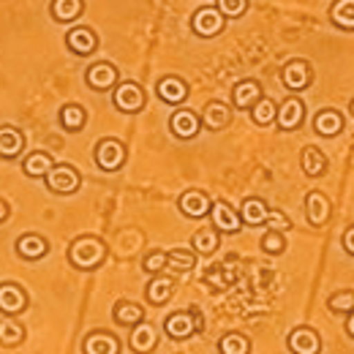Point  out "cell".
<instances>
[{
	"label": "cell",
	"instance_id": "cell-40",
	"mask_svg": "<svg viewBox=\"0 0 354 354\" xmlns=\"http://www.w3.org/2000/svg\"><path fill=\"white\" fill-rule=\"evenodd\" d=\"M216 8L221 11L223 17L234 19V17H243V14H245L248 0H216Z\"/></svg>",
	"mask_w": 354,
	"mask_h": 354
},
{
	"label": "cell",
	"instance_id": "cell-39",
	"mask_svg": "<svg viewBox=\"0 0 354 354\" xmlns=\"http://www.w3.org/2000/svg\"><path fill=\"white\" fill-rule=\"evenodd\" d=\"M327 308L333 313H352L354 310V289H341L335 295H330Z\"/></svg>",
	"mask_w": 354,
	"mask_h": 354
},
{
	"label": "cell",
	"instance_id": "cell-16",
	"mask_svg": "<svg viewBox=\"0 0 354 354\" xmlns=\"http://www.w3.org/2000/svg\"><path fill=\"white\" fill-rule=\"evenodd\" d=\"M85 82H88L93 90H98V93L118 88V68H115L112 63H106V60L93 63L88 68V74H85Z\"/></svg>",
	"mask_w": 354,
	"mask_h": 354
},
{
	"label": "cell",
	"instance_id": "cell-35",
	"mask_svg": "<svg viewBox=\"0 0 354 354\" xmlns=\"http://www.w3.org/2000/svg\"><path fill=\"white\" fill-rule=\"evenodd\" d=\"M275 115H278V104L272 101V98H267L262 95L254 106H251V120L257 123V126H270V123H275Z\"/></svg>",
	"mask_w": 354,
	"mask_h": 354
},
{
	"label": "cell",
	"instance_id": "cell-2",
	"mask_svg": "<svg viewBox=\"0 0 354 354\" xmlns=\"http://www.w3.org/2000/svg\"><path fill=\"white\" fill-rule=\"evenodd\" d=\"M202 327H205V319H202L199 308L175 310V313H169L164 319V330H167V335L172 341H188L191 335L202 333Z\"/></svg>",
	"mask_w": 354,
	"mask_h": 354
},
{
	"label": "cell",
	"instance_id": "cell-45",
	"mask_svg": "<svg viewBox=\"0 0 354 354\" xmlns=\"http://www.w3.org/2000/svg\"><path fill=\"white\" fill-rule=\"evenodd\" d=\"M346 333H349V338L354 341V310L346 313Z\"/></svg>",
	"mask_w": 354,
	"mask_h": 354
},
{
	"label": "cell",
	"instance_id": "cell-11",
	"mask_svg": "<svg viewBox=\"0 0 354 354\" xmlns=\"http://www.w3.org/2000/svg\"><path fill=\"white\" fill-rule=\"evenodd\" d=\"M112 101H115V106L120 112L133 115V112H139L145 106V90L139 88L136 82H118V88L112 93Z\"/></svg>",
	"mask_w": 354,
	"mask_h": 354
},
{
	"label": "cell",
	"instance_id": "cell-15",
	"mask_svg": "<svg viewBox=\"0 0 354 354\" xmlns=\"http://www.w3.org/2000/svg\"><path fill=\"white\" fill-rule=\"evenodd\" d=\"M129 346L133 354H153L158 346V330L147 322H139L136 327H131V335H129Z\"/></svg>",
	"mask_w": 354,
	"mask_h": 354
},
{
	"label": "cell",
	"instance_id": "cell-3",
	"mask_svg": "<svg viewBox=\"0 0 354 354\" xmlns=\"http://www.w3.org/2000/svg\"><path fill=\"white\" fill-rule=\"evenodd\" d=\"M93 158H95V164H98L101 172H118V169H123V164L129 158V150H126V145L120 139L106 136V139H101L95 145Z\"/></svg>",
	"mask_w": 354,
	"mask_h": 354
},
{
	"label": "cell",
	"instance_id": "cell-32",
	"mask_svg": "<svg viewBox=\"0 0 354 354\" xmlns=\"http://www.w3.org/2000/svg\"><path fill=\"white\" fill-rule=\"evenodd\" d=\"M300 167L308 177H322L327 172V156L316 145H308L303 150V156H300Z\"/></svg>",
	"mask_w": 354,
	"mask_h": 354
},
{
	"label": "cell",
	"instance_id": "cell-43",
	"mask_svg": "<svg viewBox=\"0 0 354 354\" xmlns=\"http://www.w3.org/2000/svg\"><path fill=\"white\" fill-rule=\"evenodd\" d=\"M341 243H344V251L349 254V257H354V223L344 232V237H341Z\"/></svg>",
	"mask_w": 354,
	"mask_h": 354
},
{
	"label": "cell",
	"instance_id": "cell-25",
	"mask_svg": "<svg viewBox=\"0 0 354 354\" xmlns=\"http://www.w3.org/2000/svg\"><path fill=\"white\" fill-rule=\"evenodd\" d=\"M259 98H262V85H259L257 80H243V82H237L234 90H232V104H234L237 109H248V112H251V106H254Z\"/></svg>",
	"mask_w": 354,
	"mask_h": 354
},
{
	"label": "cell",
	"instance_id": "cell-38",
	"mask_svg": "<svg viewBox=\"0 0 354 354\" xmlns=\"http://www.w3.org/2000/svg\"><path fill=\"white\" fill-rule=\"evenodd\" d=\"M259 245H262V251L270 254V257H281L286 251V237H283V232L267 229L265 234H262V240H259Z\"/></svg>",
	"mask_w": 354,
	"mask_h": 354
},
{
	"label": "cell",
	"instance_id": "cell-6",
	"mask_svg": "<svg viewBox=\"0 0 354 354\" xmlns=\"http://www.w3.org/2000/svg\"><path fill=\"white\" fill-rule=\"evenodd\" d=\"M303 120H306V104H303V98H297V95L283 98L281 106H278V115H275V126L281 131H297L303 126Z\"/></svg>",
	"mask_w": 354,
	"mask_h": 354
},
{
	"label": "cell",
	"instance_id": "cell-36",
	"mask_svg": "<svg viewBox=\"0 0 354 354\" xmlns=\"http://www.w3.org/2000/svg\"><path fill=\"white\" fill-rule=\"evenodd\" d=\"M330 19L344 30H354V0H335L330 6Z\"/></svg>",
	"mask_w": 354,
	"mask_h": 354
},
{
	"label": "cell",
	"instance_id": "cell-18",
	"mask_svg": "<svg viewBox=\"0 0 354 354\" xmlns=\"http://www.w3.org/2000/svg\"><path fill=\"white\" fill-rule=\"evenodd\" d=\"M202 129V120L194 109H177L169 118V131L175 133L177 139H194Z\"/></svg>",
	"mask_w": 354,
	"mask_h": 354
},
{
	"label": "cell",
	"instance_id": "cell-42",
	"mask_svg": "<svg viewBox=\"0 0 354 354\" xmlns=\"http://www.w3.org/2000/svg\"><path fill=\"white\" fill-rule=\"evenodd\" d=\"M267 229H275V232H289L292 229V221L283 216V213H278V210H270V216H267Z\"/></svg>",
	"mask_w": 354,
	"mask_h": 354
},
{
	"label": "cell",
	"instance_id": "cell-13",
	"mask_svg": "<svg viewBox=\"0 0 354 354\" xmlns=\"http://www.w3.org/2000/svg\"><path fill=\"white\" fill-rule=\"evenodd\" d=\"M210 221H213V226H216L221 234H237L240 226H243L240 213H237L232 205H226V202H213V207H210Z\"/></svg>",
	"mask_w": 354,
	"mask_h": 354
},
{
	"label": "cell",
	"instance_id": "cell-30",
	"mask_svg": "<svg viewBox=\"0 0 354 354\" xmlns=\"http://www.w3.org/2000/svg\"><path fill=\"white\" fill-rule=\"evenodd\" d=\"M25 327L17 322V316H3L0 319V346H6V349H14V346H19L22 341H25Z\"/></svg>",
	"mask_w": 354,
	"mask_h": 354
},
{
	"label": "cell",
	"instance_id": "cell-34",
	"mask_svg": "<svg viewBox=\"0 0 354 354\" xmlns=\"http://www.w3.org/2000/svg\"><path fill=\"white\" fill-rule=\"evenodd\" d=\"M218 354H251V338L243 333H226L218 338Z\"/></svg>",
	"mask_w": 354,
	"mask_h": 354
},
{
	"label": "cell",
	"instance_id": "cell-33",
	"mask_svg": "<svg viewBox=\"0 0 354 354\" xmlns=\"http://www.w3.org/2000/svg\"><path fill=\"white\" fill-rule=\"evenodd\" d=\"M52 167H55V161L44 150H33L30 156H25V164H22V169H25L28 177H46Z\"/></svg>",
	"mask_w": 354,
	"mask_h": 354
},
{
	"label": "cell",
	"instance_id": "cell-28",
	"mask_svg": "<svg viewBox=\"0 0 354 354\" xmlns=\"http://www.w3.org/2000/svg\"><path fill=\"white\" fill-rule=\"evenodd\" d=\"M57 120L66 131H82L85 123H88V109L82 104H63Z\"/></svg>",
	"mask_w": 354,
	"mask_h": 354
},
{
	"label": "cell",
	"instance_id": "cell-19",
	"mask_svg": "<svg viewBox=\"0 0 354 354\" xmlns=\"http://www.w3.org/2000/svg\"><path fill=\"white\" fill-rule=\"evenodd\" d=\"M175 295V278L172 275H153L150 283L145 286V297L150 306H167Z\"/></svg>",
	"mask_w": 354,
	"mask_h": 354
},
{
	"label": "cell",
	"instance_id": "cell-5",
	"mask_svg": "<svg viewBox=\"0 0 354 354\" xmlns=\"http://www.w3.org/2000/svg\"><path fill=\"white\" fill-rule=\"evenodd\" d=\"M223 28H226V17H223L216 6H202V8L194 11V17H191V30H194L196 36H202V39L218 36Z\"/></svg>",
	"mask_w": 354,
	"mask_h": 354
},
{
	"label": "cell",
	"instance_id": "cell-7",
	"mask_svg": "<svg viewBox=\"0 0 354 354\" xmlns=\"http://www.w3.org/2000/svg\"><path fill=\"white\" fill-rule=\"evenodd\" d=\"M14 251L25 262H39V259H44L46 254H49V240H46L44 234H39V232H25V234L17 237Z\"/></svg>",
	"mask_w": 354,
	"mask_h": 354
},
{
	"label": "cell",
	"instance_id": "cell-23",
	"mask_svg": "<svg viewBox=\"0 0 354 354\" xmlns=\"http://www.w3.org/2000/svg\"><path fill=\"white\" fill-rule=\"evenodd\" d=\"M199 120H202L205 129L221 131V129L229 126V120H232V109H229V104H223V101H207L205 109H202V115H199Z\"/></svg>",
	"mask_w": 354,
	"mask_h": 354
},
{
	"label": "cell",
	"instance_id": "cell-37",
	"mask_svg": "<svg viewBox=\"0 0 354 354\" xmlns=\"http://www.w3.org/2000/svg\"><path fill=\"white\" fill-rule=\"evenodd\" d=\"M196 265V254L194 251H183V248H175V251H167V267H172L177 272H188Z\"/></svg>",
	"mask_w": 354,
	"mask_h": 354
},
{
	"label": "cell",
	"instance_id": "cell-44",
	"mask_svg": "<svg viewBox=\"0 0 354 354\" xmlns=\"http://www.w3.org/2000/svg\"><path fill=\"white\" fill-rule=\"evenodd\" d=\"M8 213H11V210H8V202H6L3 196H0V223L8 221Z\"/></svg>",
	"mask_w": 354,
	"mask_h": 354
},
{
	"label": "cell",
	"instance_id": "cell-29",
	"mask_svg": "<svg viewBox=\"0 0 354 354\" xmlns=\"http://www.w3.org/2000/svg\"><path fill=\"white\" fill-rule=\"evenodd\" d=\"M218 243H221V237H218V229H216V226H205V229H199V232L191 237L194 254H199V257L216 254V251H218Z\"/></svg>",
	"mask_w": 354,
	"mask_h": 354
},
{
	"label": "cell",
	"instance_id": "cell-12",
	"mask_svg": "<svg viewBox=\"0 0 354 354\" xmlns=\"http://www.w3.org/2000/svg\"><path fill=\"white\" fill-rule=\"evenodd\" d=\"M286 346L292 354H322V338L313 327H295L286 338Z\"/></svg>",
	"mask_w": 354,
	"mask_h": 354
},
{
	"label": "cell",
	"instance_id": "cell-24",
	"mask_svg": "<svg viewBox=\"0 0 354 354\" xmlns=\"http://www.w3.org/2000/svg\"><path fill=\"white\" fill-rule=\"evenodd\" d=\"M25 150V133L17 126H0V158H17Z\"/></svg>",
	"mask_w": 354,
	"mask_h": 354
},
{
	"label": "cell",
	"instance_id": "cell-10",
	"mask_svg": "<svg viewBox=\"0 0 354 354\" xmlns=\"http://www.w3.org/2000/svg\"><path fill=\"white\" fill-rule=\"evenodd\" d=\"M177 207H180V213L188 216V218H205V216H210L213 202H210V196H207L205 191H199V188H188V191L180 194Z\"/></svg>",
	"mask_w": 354,
	"mask_h": 354
},
{
	"label": "cell",
	"instance_id": "cell-21",
	"mask_svg": "<svg viewBox=\"0 0 354 354\" xmlns=\"http://www.w3.org/2000/svg\"><path fill=\"white\" fill-rule=\"evenodd\" d=\"M156 93H158V98L164 101V104H169V106H177V104H183L185 98H188V85H185V80H180L175 74H169V77H164V80H158V85H156Z\"/></svg>",
	"mask_w": 354,
	"mask_h": 354
},
{
	"label": "cell",
	"instance_id": "cell-14",
	"mask_svg": "<svg viewBox=\"0 0 354 354\" xmlns=\"http://www.w3.org/2000/svg\"><path fill=\"white\" fill-rule=\"evenodd\" d=\"M120 338L115 333H106V330H95L85 335L82 341V352L85 354H123L120 352Z\"/></svg>",
	"mask_w": 354,
	"mask_h": 354
},
{
	"label": "cell",
	"instance_id": "cell-27",
	"mask_svg": "<svg viewBox=\"0 0 354 354\" xmlns=\"http://www.w3.org/2000/svg\"><path fill=\"white\" fill-rule=\"evenodd\" d=\"M267 216H270V207H267L265 199H259V196L243 199V205H240V218H243V223L259 226V223L267 221Z\"/></svg>",
	"mask_w": 354,
	"mask_h": 354
},
{
	"label": "cell",
	"instance_id": "cell-1",
	"mask_svg": "<svg viewBox=\"0 0 354 354\" xmlns=\"http://www.w3.org/2000/svg\"><path fill=\"white\" fill-rule=\"evenodd\" d=\"M106 259V243L95 234H82L68 245V262L77 270H95Z\"/></svg>",
	"mask_w": 354,
	"mask_h": 354
},
{
	"label": "cell",
	"instance_id": "cell-31",
	"mask_svg": "<svg viewBox=\"0 0 354 354\" xmlns=\"http://www.w3.org/2000/svg\"><path fill=\"white\" fill-rule=\"evenodd\" d=\"M112 316L120 327H136L139 322H145V308L139 303H131V300H120V303H115Z\"/></svg>",
	"mask_w": 354,
	"mask_h": 354
},
{
	"label": "cell",
	"instance_id": "cell-17",
	"mask_svg": "<svg viewBox=\"0 0 354 354\" xmlns=\"http://www.w3.org/2000/svg\"><path fill=\"white\" fill-rule=\"evenodd\" d=\"M66 46L74 52V55H80V57H88L93 55L95 49H98V36L85 28V25H77V28H71L68 33H66Z\"/></svg>",
	"mask_w": 354,
	"mask_h": 354
},
{
	"label": "cell",
	"instance_id": "cell-4",
	"mask_svg": "<svg viewBox=\"0 0 354 354\" xmlns=\"http://www.w3.org/2000/svg\"><path fill=\"white\" fill-rule=\"evenodd\" d=\"M44 180H46V188H49L52 194H60V196L77 194V191H80V185H82V175H80V169H77V167H71V164H55Z\"/></svg>",
	"mask_w": 354,
	"mask_h": 354
},
{
	"label": "cell",
	"instance_id": "cell-26",
	"mask_svg": "<svg viewBox=\"0 0 354 354\" xmlns=\"http://www.w3.org/2000/svg\"><path fill=\"white\" fill-rule=\"evenodd\" d=\"M82 11H85V0H52V3H49L52 19H55V22H63V25L80 19Z\"/></svg>",
	"mask_w": 354,
	"mask_h": 354
},
{
	"label": "cell",
	"instance_id": "cell-22",
	"mask_svg": "<svg viewBox=\"0 0 354 354\" xmlns=\"http://www.w3.org/2000/svg\"><path fill=\"white\" fill-rule=\"evenodd\" d=\"M313 131L319 133V136H324V139L338 136V133L344 131V115L338 109H333V106L319 109L316 118H313Z\"/></svg>",
	"mask_w": 354,
	"mask_h": 354
},
{
	"label": "cell",
	"instance_id": "cell-20",
	"mask_svg": "<svg viewBox=\"0 0 354 354\" xmlns=\"http://www.w3.org/2000/svg\"><path fill=\"white\" fill-rule=\"evenodd\" d=\"M333 216V205L322 191H310L306 194V218L310 226H324Z\"/></svg>",
	"mask_w": 354,
	"mask_h": 354
},
{
	"label": "cell",
	"instance_id": "cell-8",
	"mask_svg": "<svg viewBox=\"0 0 354 354\" xmlns=\"http://www.w3.org/2000/svg\"><path fill=\"white\" fill-rule=\"evenodd\" d=\"M281 82L289 90H295V93L306 90L310 82H313V68H310V63L308 60H300V57L289 60V63L281 68Z\"/></svg>",
	"mask_w": 354,
	"mask_h": 354
},
{
	"label": "cell",
	"instance_id": "cell-9",
	"mask_svg": "<svg viewBox=\"0 0 354 354\" xmlns=\"http://www.w3.org/2000/svg\"><path fill=\"white\" fill-rule=\"evenodd\" d=\"M28 303H30L28 300V292L19 283H14V281L0 283V313L3 316H19V313H25Z\"/></svg>",
	"mask_w": 354,
	"mask_h": 354
},
{
	"label": "cell",
	"instance_id": "cell-41",
	"mask_svg": "<svg viewBox=\"0 0 354 354\" xmlns=\"http://www.w3.org/2000/svg\"><path fill=\"white\" fill-rule=\"evenodd\" d=\"M145 272H150V275H158L164 267H167V251H150L147 257H145Z\"/></svg>",
	"mask_w": 354,
	"mask_h": 354
},
{
	"label": "cell",
	"instance_id": "cell-46",
	"mask_svg": "<svg viewBox=\"0 0 354 354\" xmlns=\"http://www.w3.org/2000/svg\"><path fill=\"white\" fill-rule=\"evenodd\" d=\"M349 112H352V115H354V98H352V101H349Z\"/></svg>",
	"mask_w": 354,
	"mask_h": 354
}]
</instances>
